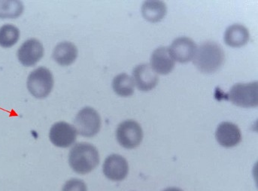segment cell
<instances>
[{
	"label": "cell",
	"instance_id": "1",
	"mask_svg": "<svg viewBox=\"0 0 258 191\" xmlns=\"http://www.w3.org/2000/svg\"><path fill=\"white\" fill-rule=\"evenodd\" d=\"M224 59L225 53L221 45L212 41H207L197 48L193 62L200 72L209 74L218 71Z\"/></svg>",
	"mask_w": 258,
	"mask_h": 191
},
{
	"label": "cell",
	"instance_id": "2",
	"mask_svg": "<svg viewBox=\"0 0 258 191\" xmlns=\"http://www.w3.org/2000/svg\"><path fill=\"white\" fill-rule=\"evenodd\" d=\"M69 163L76 173L81 175L89 173L100 163L98 150L91 144H76L69 154Z\"/></svg>",
	"mask_w": 258,
	"mask_h": 191
},
{
	"label": "cell",
	"instance_id": "3",
	"mask_svg": "<svg viewBox=\"0 0 258 191\" xmlns=\"http://www.w3.org/2000/svg\"><path fill=\"white\" fill-rule=\"evenodd\" d=\"M27 85L32 95L43 99L49 95L53 89V75L46 67H39L29 75Z\"/></svg>",
	"mask_w": 258,
	"mask_h": 191
},
{
	"label": "cell",
	"instance_id": "4",
	"mask_svg": "<svg viewBox=\"0 0 258 191\" xmlns=\"http://www.w3.org/2000/svg\"><path fill=\"white\" fill-rule=\"evenodd\" d=\"M228 99L237 106L242 108H254L258 105L257 82L250 83H238L233 85L229 91Z\"/></svg>",
	"mask_w": 258,
	"mask_h": 191
},
{
	"label": "cell",
	"instance_id": "5",
	"mask_svg": "<svg viewBox=\"0 0 258 191\" xmlns=\"http://www.w3.org/2000/svg\"><path fill=\"white\" fill-rule=\"evenodd\" d=\"M74 125L77 134L91 138L97 135L100 131L101 117L94 108L85 107L76 115Z\"/></svg>",
	"mask_w": 258,
	"mask_h": 191
},
{
	"label": "cell",
	"instance_id": "6",
	"mask_svg": "<svg viewBox=\"0 0 258 191\" xmlns=\"http://www.w3.org/2000/svg\"><path fill=\"white\" fill-rule=\"evenodd\" d=\"M116 138L122 147L126 149H133L139 146L143 141V129L140 123L135 120H125L117 126Z\"/></svg>",
	"mask_w": 258,
	"mask_h": 191
},
{
	"label": "cell",
	"instance_id": "7",
	"mask_svg": "<svg viewBox=\"0 0 258 191\" xmlns=\"http://www.w3.org/2000/svg\"><path fill=\"white\" fill-rule=\"evenodd\" d=\"M49 139L55 146L69 148L76 141L77 131L74 126L67 122H57L50 130Z\"/></svg>",
	"mask_w": 258,
	"mask_h": 191
},
{
	"label": "cell",
	"instance_id": "8",
	"mask_svg": "<svg viewBox=\"0 0 258 191\" xmlns=\"http://www.w3.org/2000/svg\"><path fill=\"white\" fill-rule=\"evenodd\" d=\"M104 175L109 180L120 181L124 179L129 172V165L124 157L119 154H111L104 161Z\"/></svg>",
	"mask_w": 258,
	"mask_h": 191
},
{
	"label": "cell",
	"instance_id": "9",
	"mask_svg": "<svg viewBox=\"0 0 258 191\" xmlns=\"http://www.w3.org/2000/svg\"><path fill=\"white\" fill-rule=\"evenodd\" d=\"M44 55V47L38 39H30L24 42L18 50L20 62L26 67L36 65Z\"/></svg>",
	"mask_w": 258,
	"mask_h": 191
},
{
	"label": "cell",
	"instance_id": "10",
	"mask_svg": "<svg viewBox=\"0 0 258 191\" xmlns=\"http://www.w3.org/2000/svg\"><path fill=\"white\" fill-rule=\"evenodd\" d=\"M133 79L140 91L153 90L158 83V76L149 64H140L133 71Z\"/></svg>",
	"mask_w": 258,
	"mask_h": 191
},
{
	"label": "cell",
	"instance_id": "11",
	"mask_svg": "<svg viewBox=\"0 0 258 191\" xmlns=\"http://www.w3.org/2000/svg\"><path fill=\"white\" fill-rule=\"evenodd\" d=\"M196 43L188 37H179L172 42L169 51L174 60L185 63L193 59L196 53Z\"/></svg>",
	"mask_w": 258,
	"mask_h": 191
},
{
	"label": "cell",
	"instance_id": "12",
	"mask_svg": "<svg viewBox=\"0 0 258 191\" xmlns=\"http://www.w3.org/2000/svg\"><path fill=\"white\" fill-rule=\"evenodd\" d=\"M215 138L221 146L232 148L242 140V134L237 125L231 122H222L218 125Z\"/></svg>",
	"mask_w": 258,
	"mask_h": 191
},
{
	"label": "cell",
	"instance_id": "13",
	"mask_svg": "<svg viewBox=\"0 0 258 191\" xmlns=\"http://www.w3.org/2000/svg\"><path fill=\"white\" fill-rule=\"evenodd\" d=\"M151 67L156 73L167 75L173 70L175 60L167 47L155 49L151 56Z\"/></svg>",
	"mask_w": 258,
	"mask_h": 191
},
{
	"label": "cell",
	"instance_id": "14",
	"mask_svg": "<svg viewBox=\"0 0 258 191\" xmlns=\"http://www.w3.org/2000/svg\"><path fill=\"white\" fill-rule=\"evenodd\" d=\"M249 40V31L241 24H233L226 30L224 41L229 46L239 48L243 46Z\"/></svg>",
	"mask_w": 258,
	"mask_h": 191
},
{
	"label": "cell",
	"instance_id": "15",
	"mask_svg": "<svg viewBox=\"0 0 258 191\" xmlns=\"http://www.w3.org/2000/svg\"><path fill=\"white\" fill-rule=\"evenodd\" d=\"M77 56L78 49L72 42H60L53 49V59L62 67L71 65L76 61Z\"/></svg>",
	"mask_w": 258,
	"mask_h": 191
},
{
	"label": "cell",
	"instance_id": "16",
	"mask_svg": "<svg viewBox=\"0 0 258 191\" xmlns=\"http://www.w3.org/2000/svg\"><path fill=\"white\" fill-rule=\"evenodd\" d=\"M167 12L166 4L163 1L149 0L144 2L142 6V14L145 19L149 22L156 23L161 21Z\"/></svg>",
	"mask_w": 258,
	"mask_h": 191
},
{
	"label": "cell",
	"instance_id": "17",
	"mask_svg": "<svg viewBox=\"0 0 258 191\" xmlns=\"http://www.w3.org/2000/svg\"><path fill=\"white\" fill-rule=\"evenodd\" d=\"M134 79L126 73L117 75L113 79L112 88L114 92L120 96L127 97L134 93Z\"/></svg>",
	"mask_w": 258,
	"mask_h": 191
},
{
	"label": "cell",
	"instance_id": "18",
	"mask_svg": "<svg viewBox=\"0 0 258 191\" xmlns=\"http://www.w3.org/2000/svg\"><path fill=\"white\" fill-rule=\"evenodd\" d=\"M24 5L21 1H0V18L15 19L22 15Z\"/></svg>",
	"mask_w": 258,
	"mask_h": 191
},
{
	"label": "cell",
	"instance_id": "19",
	"mask_svg": "<svg viewBox=\"0 0 258 191\" xmlns=\"http://www.w3.org/2000/svg\"><path fill=\"white\" fill-rule=\"evenodd\" d=\"M20 31L18 27L12 24H6L0 28V46L11 48L18 42Z\"/></svg>",
	"mask_w": 258,
	"mask_h": 191
},
{
	"label": "cell",
	"instance_id": "20",
	"mask_svg": "<svg viewBox=\"0 0 258 191\" xmlns=\"http://www.w3.org/2000/svg\"><path fill=\"white\" fill-rule=\"evenodd\" d=\"M62 191H88V188L86 184L82 180L73 178L65 183Z\"/></svg>",
	"mask_w": 258,
	"mask_h": 191
},
{
	"label": "cell",
	"instance_id": "21",
	"mask_svg": "<svg viewBox=\"0 0 258 191\" xmlns=\"http://www.w3.org/2000/svg\"><path fill=\"white\" fill-rule=\"evenodd\" d=\"M163 191H183L181 189L177 188V187H169V188L165 189Z\"/></svg>",
	"mask_w": 258,
	"mask_h": 191
}]
</instances>
